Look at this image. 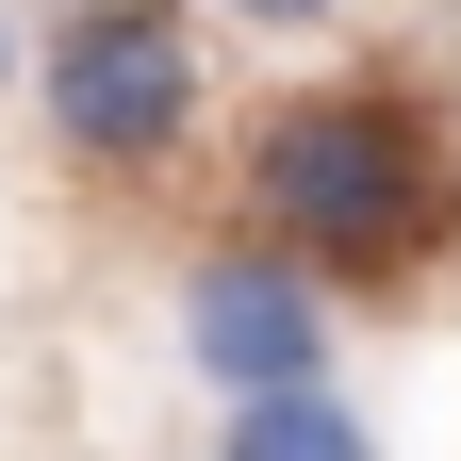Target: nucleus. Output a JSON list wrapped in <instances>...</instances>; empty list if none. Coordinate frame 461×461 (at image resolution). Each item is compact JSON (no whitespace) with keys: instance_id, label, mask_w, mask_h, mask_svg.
Returning a JSON list of instances; mask_svg holds the SVG:
<instances>
[{"instance_id":"f257e3e1","label":"nucleus","mask_w":461,"mask_h":461,"mask_svg":"<svg viewBox=\"0 0 461 461\" xmlns=\"http://www.w3.org/2000/svg\"><path fill=\"white\" fill-rule=\"evenodd\" d=\"M248 214L297 280L412 297L461 248V149L412 83H297V99L248 115Z\"/></svg>"},{"instance_id":"f03ea898","label":"nucleus","mask_w":461,"mask_h":461,"mask_svg":"<svg viewBox=\"0 0 461 461\" xmlns=\"http://www.w3.org/2000/svg\"><path fill=\"white\" fill-rule=\"evenodd\" d=\"M33 99H50V132H67V165L149 182V165L198 132V17L182 0H67V33L33 50Z\"/></svg>"},{"instance_id":"7ed1b4c3","label":"nucleus","mask_w":461,"mask_h":461,"mask_svg":"<svg viewBox=\"0 0 461 461\" xmlns=\"http://www.w3.org/2000/svg\"><path fill=\"white\" fill-rule=\"evenodd\" d=\"M182 346H198V379L248 412V395H313L330 379V280H297L280 248H214L182 280Z\"/></svg>"},{"instance_id":"20e7f679","label":"nucleus","mask_w":461,"mask_h":461,"mask_svg":"<svg viewBox=\"0 0 461 461\" xmlns=\"http://www.w3.org/2000/svg\"><path fill=\"white\" fill-rule=\"evenodd\" d=\"M214 461H379V429L313 379V395H248V412L214 429Z\"/></svg>"},{"instance_id":"39448f33","label":"nucleus","mask_w":461,"mask_h":461,"mask_svg":"<svg viewBox=\"0 0 461 461\" xmlns=\"http://www.w3.org/2000/svg\"><path fill=\"white\" fill-rule=\"evenodd\" d=\"M214 17H248V33H330L346 0H214Z\"/></svg>"},{"instance_id":"423d86ee","label":"nucleus","mask_w":461,"mask_h":461,"mask_svg":"<svg viewBox=\"0 0 461 461\" xmlns=\"http://www.w3.org/2000/svg\"><path fill=\"white\" fill-rule=\"evenodd\" d=\"M0 67H17V17H0Z\"/></svg>"}]
</instances>
